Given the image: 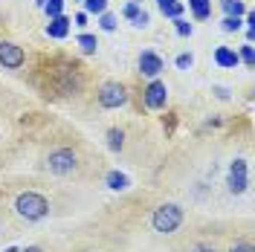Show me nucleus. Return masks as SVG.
<instances>
[{
  "instance_id": "obj_1",
  "label": "nucleus",
  "mask_w": 255,
  "mask_h": 252,
  "mask_svg": "<svg viewBox=\"0 0 255 252\" xmlns=\"http://www.w3.org/2000/svg\"><path fill=\"white\" fill-rule=\"evenodd\" d=\"M15 212L23 221H41V218H47L49 203H47V197L38 194V191H23V194H17V200H15Z\"/></svg>"
},
{
  "instance_id": "obj_2",
  "label": "nucleus",
  "mask_w": 255,
  "mask_h": 252,
  "mask_svg": "<svg viewBox=\"0 0 255 252\" xmlns=\"http://www.w3.org/2000/svg\"><path fill=\"white\" fill-rule=\"evenodd\" d=\"M151 223H154V229H157L159 235H171L177 226L183 223V209L174 203L159 206L157 212H154V218H151Z\"/></svg>"
},
{
  "instance_id": "obj_3",
  "label": "nucleus",
  "mask_w": 255,
  "mask_h": 252,
  "mask_svg": "<svg viewBox=\"0 0 255 252\" xmlns=\"http://www.w3.org/2000/svg\"><path fill=\"white\" fill-rule=\"evenodd\" d=\"M47 165H49V171H52V174H70V171H76L79 157H76L70 148H58V151H52V154H49Z\"/></svg>"
},
{
  "instance_id": "obj_4",
  "label": "nucleus",
  "mask_w": 255,
  "mask_h": 252,
  "mask_svg": "<svg viewBox=\"0 0 255 252\" xmlns=\"http://www.w3.org/2000/svg\"><path fill=\"white\" fill-rule=\"evenodd\" d=\"M128 102V93L125 87L119 84V81H108V84H102V90H99V105L102 108H122Z\"/></svg>"
},
{
  "instance_id": "obj_5",
  "label": "nucleus",
  "mask_w": 255,
  "mask_h": 252,
  "mask_svg": "<svg viewBox=\"0 0 255 252\" xmlns=\"http://www.w3.org/2000/svg\"><path fill=\"white\" fill-rule=\"evenodd\" d=\"M229 191L232 194H241V191H247V162L244 159H235L232 165H229Z\"/></svg>"
},
{
  "instance_id": "obj_6",
  "label": "nucleus",
  "mask_w": 255,
  "mask_h": 252,
  "mask_svg": "<svg viewBox=\"0 0 255 252\" xmlns=\"http://www.w3.org/2000/svg\"><path fill=\"white\" fill-rule=\"evenodd\" d=\"M0 64L9 67V70H17L23 64V49L12 41H0Z\"/></svg>"
},
{
  "instance_id": "obj_7",
  "label": "nucleus",
  "mask_w": 255,
  "mask_h": 252,
  "mask_svg": "<svg viewBox=\"0 0 255 252\" xmlns=\"http://www.w3.org/2000/svg\"><path fill=\"white\" fill-rule=\"evenodd\" d=\"M165 99H168V87H165L162 81H151V84L145 87V105H148L151 111L165 108Z\"/></svg>"
},
{
  "instance_id": "obj_8",
  "label": "nucleus",
  "mask_w": 255,
  "mask_h": 252,
  "mask_svg": "<svg viewBox=\"0 0 255 252\" xmlns=\"http://www.w3.org/2000/svg\"><path fill=\"white\" fill-rule=\"evenodd\" d=\"M139 73L148 76V79H157L159 73H162V58L154 55V52H142L139 55Z\"/></svg>"
},
{
  "instance_id": "obj_9",
  "label": "nucleus",
  "mask_w": 255,
  "mask_h": 252,
  "mask_svg": "<svg viewBox=\"0 0 255 252\" xmlns=\"http://www.w3.org/2000/svg\"><path fill=\"white\" fill-rule=\"evenodd\" d=\"M70 17L67 15H55V17H49V23H47V35L49 38H67V32H70Z\"/></svg>"
},
{
  "instance_id": "obj_10",
  "label": "nucleus",
  "mask_w": 255,
  "mask_h": 252,
  "mask_svg": "<svg viewBox=\"0 0 255 252\" xmlns=\"http://www.w3.org/2000/svg\"><path fill=\"white\" fill-rule=\"evenodd\" d=\"M215 61L221 64V67H235V64H238L241 58H238V52H235V49H229V47H218V49H215Z\"/></svg>"
},
{
  "instance_id": "obj_11",
  "label": "nucleus",
  "mask_w": 255,
  "mask_h": 252,
  "mask_svg": "<svg viewBox=\"0 0 255 252\" xmlns=\"http://www.w3.org/2000/svg\"><path fill=\"white\" fill-rule=\"evenodd\" d=\"M157 6H159V12L165 17H171V20L183 15V3L180 0H157Z\"/></svg>"
},
{
  "instance_id": "obj_12",
  "label": "nucleus",
  "mask_w": 255,
  "mask_h": 252,
  "mask_svg": "<svg viewBox=\"0 0 255 252\" xmlns=\"http://www.w3.org/2000/svg\"><path fill=\"white\" fill-rule=\"evenodd\" d=\"M108 186H111L113 191H125L128 186H130V180H128V174H122V171H111L108 174Z\"/></svg>"
},
{
  "instance_id": "obj_13",
  "label": "nucleus",
  "mask_w": 255,
  "mask_h": 252,
  "mask_svg": "<svg viewBox=\"0 0 255 252\" xmlns=\"http://www.w3.org/2000/svg\"><path fill=\"white\" fill-rule=\"evenodd\" d=\"M189 6H191V12H194L197 20L209 17V12H212V0H189Z\"/></svg>"
},
{
  "instance_id": "obj_14",
  "label": "nucleus",
  "mask_w": 255,
  "mask_h": 252,
  "mask_svg": "<svg viewBox=\"0 0 255 252\" xmlns=\"http://www.w3.org/2000/svg\"><path fill=\"white\" fill-rule=\"evenodd\" d=\"M221 3H223V12H226L229 17H241L244 12H247L241 0H221Z\"/></svg>"
},
{
  "instance_id": "obj_15",
  "label": "nucleus",
  "mask_w": 255,
  "mask_h": 252,
  "mask_svg": "<svg viewBox=\"0 0 255 252\" xmlns=\"http://www.w3.org/2000/svg\"><path fill=\"white\" fill-rule=\"evenodd\" d=\"M108 145H111V151H119V148L125 145V133H122L119 127H111V130H108Z\"/></svg>"
},
{
  "instance_id": "obj_16",
  "label": "nucleus",
  "mask_w": 255,
  "mask_h": 252,
  "mask_svg": "<svg viewBox=\"0 0 255 252\" xmlns=\"http://www.w3.org/2000/svg\"><path fill=\"white\" fill-rule=\"evenodd\" d=\"M79 47H81V52H96V47H99V41H96V35H79Z\"/></svg>"
},
{
  "instance_id": "obj_17",
  "label": "nucleus",
  "mask_w": 255,
  "mask_h": 252,
  "mask_svg": "<svg viewBox=\"0 0 255 252\" xmlns=\"http://www.w3.org/2000/svg\"><path fill=\"white\" fill-rule=\"evenodd\" d=\"M84 9L93 12V15H102L108 9V0H84Z\"/></svg>"
},
{
  "instance_id": "obj_18",
  "label": "nucleus",
  "mask_w": 255,
  "mask_h": 252,
  "mask_svg": "<svg viewBox=\"0 0 255 252\" xmlns=\"http://www.w3.org/2000/svg\"><path fill=\"white\" fill-rule=\"evenodd\" d=\"M44 9H47V15H49V17L61 15V9H64V0H47V3H44Z\"/></svg>"
},
{
  "instance_id": "obj_19",
  "label": "nucleus",
  "mask_w": 255,
  "mask_h": 252,
  "mask_svg": "<svg viewBox=\"0 0 255 252\" xmlns=\"http://www.w3.org/2000/svg\"><path fill=\"white\" fill-rule=\"evenodd\" d=\"M238 58H241L244 64H247V67H253V64H255V49H253V44H247V47L241 49Z\"/></svg>"
},
{
  "instance_id": "obj_20",
  "label": "nucleus",
  "mask_w": 255,
  "mask_h": 252,
  "mask_svg": "<svg viewBox=\"0 0 255 252\" xmlns=\"http://www.w3.org/2000/svg\"><path fill=\"white\" fill-rule=\"evenodd\" d=\"M99 23H102V29H105V32L116 29V17H113L111 12H102V20H99Z\"/></svg>"
},
{
  "instance_id": "obj_21",
  "label": "nucleus",
  "mask_w": 255,
  "mask_h": 252,
  "mask_svg": "<svg viewBox=\"0 0 255 252\" xmlns=\"http://www.w3.org/2000/svg\"><path fill=\"white\" fill-rule=\"evenodd\" d=\"M221 26H223L226 32H235V29H241V17H229V15H226V17L221 20Z\"/></svg>"
},
{
  "instance_id": "obj_22",
  "label": "nucleus",
  "mask_w": 255,
  "mask_h": 252,
  "mask_svg": "<svg viewBox=\"0 0 255 252\" xmlns=\"http://www.w3.org/2000/svg\"><path fill=\"white\" fill-rule=\"evenodd\" d=\"M139 12H142V6H139V3H128V6H125V17H128V20H133Z\"/></svg>"
},
{
  "instance_id": "obj_23",
  "label": "nucleus",
  "mask_w": 255,
  "mask_h": 252,
  "mask_svg": "<svg viewBox=\"0 0 255 252\" xmlns=\"http://www.w3.org/2000/svg\"><path fill=\"white\" fill-rule=\"evenodd\" d=\"M174 23H177V32L180 35H191V23H186L183 17H174Z\"/></svg>"
},
{
  "instance_id": "obj_24",
  "label": "nucleus",
  "mask_w": 255,
  "mask_h": 252,
  "mask_svg": "<svg viewBox=\"0 0 255 252\" xmlns=\"http://www.w3.org/2000/svg\"><path fill=\"white\" fill-rule=\"evenodd\" d=\"M191 64H194V58H191V55H177V67H180V70H189Z\"/></svg>"
},
{
  "instance_id": "obj_25",
  "label": "nucleus",
  "mask_w": 255,
  "mask_h": 252,
  "mask_svg": "<svg viewBox=\"0 0 255 252\" xmlns=\"http://www.w3.org/2000/svg\"><path fill=\"white\" fill-rule=\"evenodd\" d=\"M191 252H218V250H215V244H194Z\"/></svg>"
},
{
  "instance_id": "obj_26",
  "label": "nucleus",
  "mask_w": 255,
  "mask_h": 252,
  "mask_svg": "<svg viewBox=\"0 0 255 252\" xmlns=\"http://www.w3.org/2000/svg\"><path fill=\"white\" fill-rule=\"evenodd\" d=\"M229 252H255V250L250 247V244H235V247H232Z\"/></svg>"
},
{
  "instance_id": "obj_27",
  "label": "nucleus",
  "mask_w": 255,
  "mask_h": 252,
  "mask_svg": "<svg viewBox=\"0 0 255 252\" xmlns=\"http://www.w3.org/2000/svg\"><path fill=\"white\" fill-rule=\"evenodd\" d=\"M84 23H87V12H79L76 15V26H84Z\"/></svg>"
},
{
  "instance_id": "obj_28",
  "label": "nucleus",
  "mask_w": 255,
  "mask_h": 252,
  "mask_svg": "<svg viewBox=\"0 0 255 252\" xmlns=\"http://www.w3.org/2000/svg\"><path fill=\"white\" fill-rule=\"evenodd\" d=\"M23 252H44V250H41V247H26Z\"/></svg>"
},
{
  "instance_id": "obj_29",
  "label": "nucleus",
  "mask_w": 255,
  "mask_h": 252,
  "mask_svg": "<svg viewBox=\"0 0 255 252\" xmlns=\"http://www.w3.org/2000/svg\"><path fill=\"white\" fill-rule=\"evenodd\" d=\"M6 252H17V250H15V247H9V250H6Z\"/></svg>"
}]
</instances>
